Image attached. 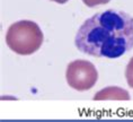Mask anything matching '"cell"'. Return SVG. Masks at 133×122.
<instances>
[{
  "label": "cell",
  "mask_w": 133,
  "mask_h": 122,
  "mask_svg": "<svg viewBox=\"0 0 133 122\" xmlns=\"http://www.w3.org/2000/svg\"><path fill=\"white\" fill-rule=\"evenodd\" d=\"M75 44L91 57L119 58L133 48V17L115 9L98 12L79 27Z\"/></svg>",
  "instance_id": "cell-1"
},
{
  "label": "cell",
  "mask_w": 133,
  "mask_h": 122,
  "mask_svg": "<svg viewBox=\"0 0 133 122\" xmlns=\"http://www.w3.org/2000/svg\"><path fill=\"white\" fill-rule=\"evenodd\" d=\"M43 32L35 22L18 21L9 26L6 33V43L15 53L29 55L42 47Z\"/></svg>",
  "instance_id": "cell-2"
},
{
  "label": "cell",
  "mask_w": 133,
  "mask_h": 122,
  "mask_svg": "<svg viewBox=\"0 0 133 122\" xmlns=\"http://www.w3.org/2000/svg\"><path fill=\"white\" fill-rule=\"evenodd\" d=\"M65 78L71 88L84 92L90 89L96 85L98 72L91 62L87 60H75L66 67Z\"/></svg>",
  "instance_id": "cell-3"
},
{
  "label": "cell",
  "mask_w": 133,
  "mask_h": 122,
  "mask_svg": "<svg viewBox=\"0 0 133 122\" xmlns=\"http://www.w3.org/2000/svg\"><path fill=\"white\" fill-rule=\"evenodd\" d=\"M130 94L126 89L121 87L109 86L99 91L94 96L95 101H129Z\"/></svg>",
  "instance_id": "cell-4"
},
{
  "label": "cell",
  "mask_w": 133,
  "mask_h": 122,
  "mask_svg": "<svg viewBox=\"0 0 133 122\" xmlns=\"http://www.w3.org/2000/svg\"><path fill=\"white\" fill-rule=\"evenodd\" d=\"M125 78H126V81H128V85L131 88H133V57L131 58V60L129 61L128 66H126Z\"/></svg>",
  "instance_id": "cell-5"
},
{
  "label": "cell",
  "mask_w": 133,
  "mask_h": 122,
  "mask_svg": "<svg viewBox=\"0 0 133 122\" xmlns=\"http://www.w3.org/2000/svg\"><path fill=\"white\" fill-rule=\"evenodd\" d=\"M111 0H82V2L87 6V7H96V6H101L108 4Z\"/></svg>",
  "instance_id": "cell-6"
},
{
  "label": "cell",
  "mask_w": 133,
  "mask_h": 122,
  "mask_svg": "<svg viewBox=\"0 0 133 122\" xmlns=\"http://www.w3.org/2000/svg\"><path fill=\"white\" fill-rule=\"evenodd\" d=\"M51 1H54V2H56V4H65L68 0H51Z\"/></svg>",
  "instance_id": "cell-7"
}]
</instances>
